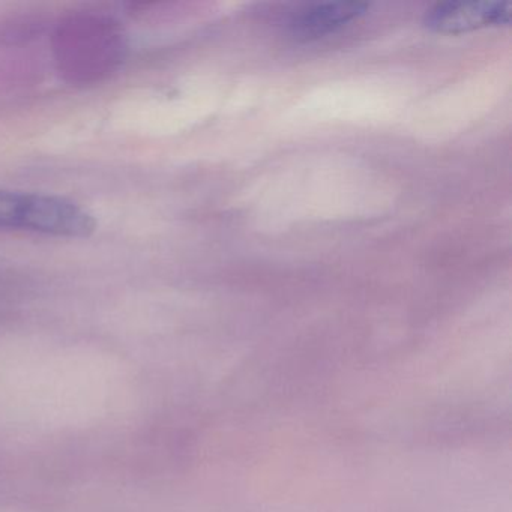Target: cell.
<instances>
[{"label":"cell","mask_w":512,"mask_h":512,"mask_svg":"<svg viewBox=\"0 0 512 512\" xmlns=\"http://www.w3.org/2000/svg\"><path fill=\"white\" fill-rule=\"evenodd\" d=\"M95 227L94 215L73 200L0 190V229L85 238L95 232Z\"/></svg>","instance_id":"obj_1"},{"label":"cell","mask_w":512,"mask_h":512,"mask_svg":"<svg viewBox=\"0 0 512 512\" xmlns=\"http://www.w3.org/2000/svg\"><path fill=\"white\" fill-rule=\"evenodd\" d=\"M509 2H445L427 11L425 26L439 34H463L511 22Z\"/></svg>","instance_id":"obj_2"},{"label":"cell","mask_w":512,"mask_h":512,"mask_svg":"<svg viewBox=\"0 0 512 512\" xmlns=\"http://www.w3.org/2000/svg\"><path fill=\"white\" fill-rule=\"evenodd\" d=\"M370 10V5L359 2H326L308 5L290 20L289 28L295 37L314 40L358 20Z\"/></svg>","instance_id":"obj_3"}]
</instances>
